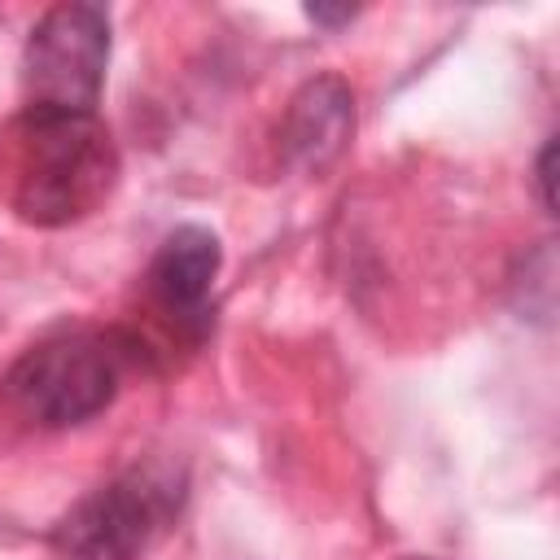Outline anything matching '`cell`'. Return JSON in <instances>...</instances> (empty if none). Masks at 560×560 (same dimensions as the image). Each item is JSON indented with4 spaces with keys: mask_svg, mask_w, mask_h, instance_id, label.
<instances>
[{
    "mask_svg": "<svg viewBox=\"0 0 560 560\" xmlns=\"http://www.w3.org/2000/svg\"><path fill=\"white\" fill-rule=\"evenodd\" d=\"M118 175V153L96 114L22 109L0 153L9 206L39 228H61L92 214Z\"/></svg>",
    "mask_w": 560,
    "mask_h": 560,
    "instance_id": "6da1fadb",
    "label": "cell"
},
{
    "mask_svg": "<svg viewBox=\"0 0 560 560\" xmlns=\"http://www.w3.org/2000/svg\"><path fill=\"white\" fill-rule=\"evenodd\" d=\"M109 66V13L88 0L48 9L22 48L26 109L96 114Z\"/></svg>",
    "mask_w": 560,
    "mask_h": 560,
    "instance_id": "3957f363",
    "label": "cell"
},
{
    "mask_svg": "<svg viewBox=\"0 0 560 560\" xmlns=\"http://www.w3.org/2000/svg\"><path fill=\"white\" fill-rule=\"evenodd\" d=\"M136 359L131 341L114 332H57L31 346L4 376V402L13 416L39 429H70L105 411L118 394L122 368Z\"/></svg>",
    "mask_w": 560,
    "mask_h": 560,
    "instance_id": "7a4b0ae2",
    "label": "cell"
},
{
    "mask_svg": "<svg viewBox=\"0 0 560 560\" xmlns=\"http://www.w3.org/2000/svg\"><path fill=\"white\" fill-rule=\"evenodd\" d=\"M551 166H556V136H547V144H542V153H538V166H534V179H538V201H542V210L551 214Z\"/></svg>",
    "mask_w": 560,
    "mask_h": 560,
    "instance_id": "52a82bcc",
    "label": "cell"
},
{
    "mask_svg": "<svg viewBox=\"0 0 560 560\" xmlns=\"http://www.w3.org/2000/svg\"><path fill=\"white\" fill-rule=\"evenodd\" d=\"M179 481L158 468H127L114 481L83 494L61 525L52 529V547L70 560H136L153 534L175 516Z\"/></svg>",
    "mask_w": 560,
    "mask_h": 560,
    "instance_id": "277c9868",
    "label": "cell"
},
{
    "mask_svg": "<svg viewBox=\"0 0 560 560\" xmlns=\"http://www.w3.org/2000/svg\"><path fill=\"white\" fill-rule=\"evenodd\" d=\"M219 258H223L219 236L197 223L175 228L158 245V254L149 262V298L179 332L201 337L210 328L206 306H210V289L219 276Z\"/></svg>",
    "mask_w": 560,
    "mask_h": 560,
    "instance_id": "5b68a950",
    "label": "cell"
},
{
    "mask_svg": "<svg viewBox=\"0 0 560 560\" xmlns=\"http://www.w3.org/2000/svg\"><path fill=\"white\" fill-rule=\"evenodd\" d=\"M306 18L311 22H319V26H341V22H350L354 18V9H328V4H306Z\"/></svg>",
    "mask_w": 560,
    "mask_h": 560,
    "instance_id": "ba28073f",
    "label": "cell"
},
{
    "mask_svg": "<svg viewBox=\"0 0 560 560\" xmlns=\"http://www.w3.org/2000/svg\"><path fill=\"white\" fill-rule=\"evenodd\" d=\"M354 136V92L337 74L306 79L280 122L284 162L302 175H324Z\"/></svg>",
    "mask_w": 560,
    "mask_h": 560,
    "instance_id": "8992f818",
    "label": "cell"
}]
</instances>
